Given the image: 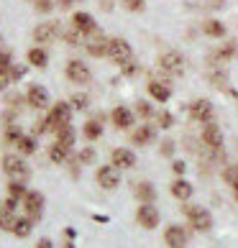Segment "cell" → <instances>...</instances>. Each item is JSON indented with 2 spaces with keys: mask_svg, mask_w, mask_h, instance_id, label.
I'll return each instance as SVG.
<instances>
[{
  "mask_svg": "<svg viewBox=\"0 0 238 248\" xmlns=\"http://www.w3.org/2000/svg\"><path fill=\"white\" fill-rule=\"evenodd\" d=\"M93 159H95V151H93V149H85V151L79 154V161H82V164H90Z\"/></svg>",
  "mask_w": 238,
  "mask_h": 248,
  "instance_id": "cell-45",
  "label": "cell"
},
{
  "mask_svg": "<svg viewBox=\"0 0 238 248\" xmlns=\"http://www.w3.org/2000/svg\"><path fill=\"white\" fill-rule=\"evenodd\" d=\"M100 8H105V11H111L113 5H111V0H103V3H100Z\"/></svg>",
  "mask_w": 238,
  "mask_h": 248,
  "instance_id": "cell-51",
  "label": "cell"
},
{
  "mask_svg": "<svg viewBox=\"0 0 238 248\" xmlns=\"http://www.w3.org/2000/svg\"><path fill=\"white\" fill-rule=\"evenodd\" d=\"M0 44H3V36H0Z\"/></svg>",
  "mask_w": 238,
  "mask_h": 248,
  "instance_id": "cell-54",
  "label": "cell"
},
{
  "mask_svg": "<svg viewBox=\"0 0 238 248\" xmlns=\"http://www.w3.org/2000/svg\"><path fill=\"white\" fill-rule=\"evenodd\" d=\"M0 207H3V205H0Z\"/></svg>",
  "mask_w": 238,
  "mask_h": 248,
  "instance_id": "cell-55",
  "label": "cell"
},
{
  "mask_svg": "<svg viewBox=\"0 0 238 248\" xmlns=\"http://www.w3.org/2000/svg\"><path fill=\"white\" fill-rule=\"evenodd\" d=\"M72 26H75V29H79L82 33H95V31H97L95 18L90 16V13H82V11L72 16Z\"/></svg>",
  "mask_w": 238,
  "mask_h": 248,
  "instance_id": "cell-18",
  "label": "cell"
},
{
  "mask_svg": "<svg viewBox=\"0 0 238 248\" xmlns=\"http://www.w3.org/2000/svg\"><path fill=\"white\" fill-rule=\"evenodd\" d=\"M149 95L157 100V103H167V100L172 97V90H169V85H164V82L151 79L149 82Z\"/></svg>",
  "mask_w": 238,
  "mask_h": 248,
  "instance_id": "cell-20",
  "label": "cell"
},
{
  "mask_svg": "<svg viewBox=\"0 0 238 248\" xmlns=\"http://www.w3.org/2000/svg\"><path fill=\"white\" fill-rule=\"evenodd\" d=\"M47 131H51V128H49V118H41V121L33 123V133H36V136H39V133H47Z\"/></svg>",
  "mask_w": 238,
  "mask_h": 248,
  "instance_id": "cell-42",
  "label": "cell"
},
{
  "mask_svg": "<svg viewBox=\"0 0 238 248\" xmlns=\"http://www.w3.org/2000/svg\"><path fill=\"white\" fill-rule=\"evenodd\" d=\"M23 210H26V215H29L33 223H36V220H41V215H44V197H41V192H29V195L23 197Z\"/></svg>",
  "mask_w": 238,
  "mask_h": 248,
  "instance_id": "cell-9",
  "label": "cell"
},
{
  "mask_svg": "<svg viewBox=\"0 0 238 248\" xmlns=\"http://www.w3.org/2000/svg\"><path fill=\"white\" fill-rule=\"evenodd\" d=\"M26 59H29V64H33V67H47V51H44L41 46H33V49H29V54H26Z\"/></svg>",
  "mask_w": 238,
  "mask_h": 248,
  "instance_id": "cell-27",
  "label": "cell"
},
{
  "mask_svg": "<svg viewBox=\"0 0 238 248\" xmlns=\"http://www.w3.org/2000/svg\"><path fill=\"white\" fill-rule=\"evenodd\" d=\"M8 85H11V77H8V72H0V93H3Z\"/></svg>",
  "mask_w": 238,
  "mask_h": 248,
  "instance_id": "cell-47",
  "label": "cell"
},
{
  "mask_svg": "<svg viewBox=\"0 0 238 248\" xmlns=\"http://www.w3.org/2000/svg\"><path fill=\"white\" fill-rule=\"evenodd\" d=\"M3 171L13 182H26V179L31 177V169L26 167V161L21 159V156H16V154H8L5 159H3Z\"/></svg>",
  "mask_w": 238,
  "mask_h": 248,
  "instance_id": "cell-2",
  "label": "cell"
},
{
  "mask_svg": "<svg viewBox=\"0 0 238 248\" xmlns=\"http://www.w3.org/2000/svg\"><path fill=\"white\" fill-rule=\"evenodd\" d=\"M203 143L207 146L210 151H221L223 149V131H221V125H215L213 121L205 123V128H203Z\"/></svg>",
  "mask_w": 238,
  "mask_h": 248,
  "instance_id": "cell-8",
  "label": "cell"
},
{
  "mask_svg": "<svg viewBox=\"0 0 238 248\" xmlns=\"http://www.w3.org/2000/svg\"><path fill=\"white\" fill-rule=\"evenodd\" d=\"M136 113H139L141 118H151V115H154V110H151L149 103H143V100H141V103H136Z\"/></svg>",
  "mask_w": 238,
  "mask_h": 248,
  "instance_id": "cell-39",
  "label": "cell"
},
{
  "mask_svg": "<svg viewBox=\"0 0 238 248\" xmlns=\"http://www.w3.org/2000/svg\"><path fill=\"white\" fill-rule=\"evenodd\" d=\"M136 197L141 200V205H154V200H157V189H154L151 182H139V185H136Z\"/></svg>",
  "mask_w": 238,
  "mask_h": 248,
  "instance_id": "cell-21",
  "label": "cell"
},
{
  "mask_svg": "<svg viewBox=\"0 0 238 248\" xmlns=\"http://www.w3.org/2000/svg\"><path fill=\"white\" fill-rule=\"evenodd\" d=\"M95 179H97V185L103 187V189H118V185H121V169L118 167H100L97 174H95Z\"/></svg>",
  "mask_w": 238,
  "mask_h": 248,
  "instance_id": "cell-6",
  "label": "cell"
},
{
  "mask_svg": "<svg viewBox=\"0 0 238 248\" xmlns=\"http://www.w3.org/2000/svg\"><path fill=\"white\" fill-rule=\"evenodd\" d=\"M233 192H236V197H238V187H236V189H233Z\"/></svg>",
  "mask_w": 238,
  "mask_h": 248,
  "instance_id": "cell-53",
  "label": "cell"
},
{
  "mask_svg": "<svg viewBox=\"0 0 238 248\" xmlns=\"http://www.w3.org/2000/svg\"><path fill=\"white\" fill-rule=\"evenodd\" d=\"M136 220H139V225L146 228V231H154V228L159 225L161 215H159V210L154 207V205H141L139 213H136Z\"/></svg>",
  "mask_w": 238,
  "mask_h": 248,
  "instance_id": "cell-10",
  "label": "cell"
},
{
  "mask_svg": "<svg viewBox=\"0 0 238 248\" xmlns=\"http://www.w3.org/2000/svg\"><path fill=\"white\" fill-rule=\"evenodd\" d=\"M159 69L172 75V77L185 75V57H182L179 51H164L159 57Z\"/></svg>",
  "mask_w": 238,
  "mask_h": 248,
  "instance_id": "cell-4",
  "label": "cell"
},
{
  "mask_svg": "<svg viewBox=\"0 0 238 248\" xmlns=\"http://www.w3.org/2000/svg\"><path fill=\"white\" fill-rule=\"evenodd\" d=\"M111 121H113V125L118 128V131H128V128L133 125V113H131L128 108L118 105L113 113H111Z\"/></svg>",
  "mask_w": 238,
  "mask_h": 248,
  "instance_id": "cell-15",
  "label": "cell"
},
{
  "mask_svg": "<svg viewBox=\"0 0 238 248\" xmlns=\"http://www.w3.org/2000/svg\"><path fill=\"white\" fill-rule=\"evenodd\" d=\"M172 154H175V143H172V141H164V143H161V156H172Z\"/></svg>",
  "mask_w": 238,
  "mask_h": 248,
  "instance_id": "cell-46",
  "label": "cell"
},
{
  "mask_svg": "<svg viewBox=\"0 0 238 248\" xmlns=\"http://www.w3.org/2000/svg\"><path fill=\"white\" fill-rule=\"evenodd\" d=\"M64 248H75V246H72V243H64Z\"/></svg>",
  "mask_w": 238,
  "mask_h": 248,
  "instance_id": "cell-52",
  "label": "cell"
},
{
  "mask_svg": "<svg viewBox=\"0 0 238 248\" xmlns=\"http://www.w3.org/2000/svg\"><path fill=\"white\" fill-rule=\"evenodd\" d=\"M18 149H21V154H26V156L33 154L36 151V139L33 136H23V139L18 141Z\"/></svg>",
  "mask_w": 238,
  "mask_h": 248,
  "instance_id": "cell-34",
  "label": "cell"
},
{
  "mask_svg": "<svg viewBox=\"0 0 238 248\" xmlns=\"http://www.w3.org/2000/svg\"><path fill=\"white\" fill-rule=\"evenodd\" d=\"M8 195L23 202V197L29 195V189H26V182H13V179H11V185H8Z\"/></svg>",
  "mask_w": 238,
  "mask_h": 248,
  "instance_id": "cell-31",
  "label": "cell"
},
{
  "mask_svg": "<svg viewBox=\"0 0 238 248\" xmlns=\"http://www.w3.org/2000/svg\"><path fill=\"white\" fill-rule=\"evenodd\" d=\"M31 231H33V220H31V217H23V220H18V223H16L13 235H16V238H29Z\"/></svg>",
  "mask_w": 238,
  "mask_h": 248,
  "instance_id": "cell-29",
  "label": "cell"
},
{
  "mask_svg": "<svg viewBox=\"0 0 238 248\" xmlns=\"http://www.w3.org/2000/svg\"><path fill=\"white\" fill-rule=\"evenodd\" d=\"M47 118H49V128L57 133L59 128H64V125L72 123V105H69V103H62V100H59L57 105H51V110H49Z\"/></svg>",
  "mask_w": 238,
  "mask_h": 248,
  "instance_id": "cell-3",
  "label": "cell"
},
{
  "mask_svg": "<svg viewBox=\"0 0 238 248\" xmlns=\"http://www.w3.org/2000/svg\"><path fill=\"white\" fill-rule=\"evenodd\" d=\"M210 82H213V85L215 87H225V75H223V72H215V75H210Z\"/></svg>",
  "mask_w": 238,
  "mask_h": 248,
  "instance_id": "cell-44",
  "label": "cell"
},
{
  "mask_svg": "<svg viewBox=\"0 0 238 248\" xmlns=\"http://www.w3.org/2000/svg\"><path fill=\"white\" fill-rule=\"evenodd\" d=\"M72 3H75V0H57V5L62 8V11H67V8H72Z\"/></svg>",
  "mask_w": 238,
  "mask_h": 248,
  "instance_id": "cell-49",
  "label": "cell"
},
{
  "mask_svg": "<svg viewBox=\"0 0 238 248\" xmlns=\"http://www.w3.org/2000/svg\"><path fill=\"white\" fill-rule=\"evenodd\" d=\"M57 143L72 151V146H75V128H72V125L59 128V131H57Z\"/></svg>",
  "mask_w": 238,
  "mask_h": 248,
  "instance_id": "cell-25",
  "label": "cell"
},
{
  "mask_svg": "<svg viewBox=\"0 0 238 248\" xmlns=\"http://www.w3.org/2000/svg\"><path fill=\"white\" fill-rule=\"evenodd\" d=\"M203 31L207 36H213V39H223V36H225V26L221 21H205L203 23Z\"/></svg>",
  "mask_w": 238,
  "mask_h": 248,
  "instance_id": "cell-28",
  "label": "cell"
},
{
  "mask_svg": "<svg viewBox=\"0 0 238 248\" xmlns=\"http://www.w3.org/2000/svg\"><path fill=\"white\" fill-rule=\"evenodd\" d=\"M172 169H175V174H179V177H182V174H185V161H175V164H172Z\"/></svg>",
  "mask_w": 238,
  "mask_h": 248,
  "instance_id": "cell-48",
  "label": "cell"
},
{
  "mask_svg": "<svg viewBox=\"0 0 238 248\" xmlns=\"http://www.w3.org/2000/svg\"><path fill=\"white\" fill-rule=\"evenodd\" d=\"M82 136H85L87 141H97L100 136H103V123H100L97 118L87 121V123H85V128H82Z\"/></svg>",
  "mask_w": 238,
  "mask_h": 248,
  "instance_id": "cell-24",
  "label": "cell"
},
{
  "mask_svg": "<svg viewBox=\"0 0 238 248\" xmlns=\"http://www.w3.org/2000/svg\"><path fill=\"white\" fill-rule=\"evenodd\" d=\"M121 69H123V75L133 77L136 72H139V64H136V59H128V62H123V64H121Z\"/></svg>",
  "mask_w": 238,
  "mask_h": 248,
  "instance_id": "cell-36",
  "label": "cell"
},
{
  "mask_svg": "<svg viewBox=\"0 0 238 248\" xmlns=\"http://www.w3.org/2000/svg\"><path fill=\"white\" fill-rule=\"evenodd\" d=\"M26 103L31 108H47L49 105V93L41 85H31L29 93H26Z\"/></svg>",
  "mask_w": 238,
  "mask_h": 248,
  "instance_id": "cell-16",
  "label": "cell"
},
{
  "mask_svg": "<svg viewBox=\"0 0 238 248\" xmlns=\"http://www.w3.org/2000/svg\"><path fill=\"white\" fill-rule=\"evenodd\" d=\"M111 164L118 167V169H133L136 167V154L131 149H113Z\"/></svg>",
  "mask_w": 238,
  "mask_h": 248,
  "instance_id": "cell-14",
  "label": "cell"
},
{
  "mask_svg": "<svg viewBox=\"0 0 238 248\" xmlns=\"http://www.w3.org/2000/svg\"><path fill=\"white\" fill-rule=\"evenodd\" d=\"M169 192H172V195H175L177 200L185 202V200L192 197V185H190L187 179H175V182L169 185Z\"/></svg>",
  "mask_w": 238,
  "mask_h": 248,
  "instance_id": "cell-22",
  "label": "cell"
},
{
  "mask_svg": "<svg viewBox=\"0 0 238 248\" xmlns=\"http://www.w3.org/2000/svg\"><path fill=\"white\" fill-rule=\"evenodd\" d=\"M154 139H157V128L154 125H139L133 131V136H131V141L136 146H146V143H151Z\"/></svg>",
  "mask_w": 238,
  "mask_h": 248,
  "instance_id": "cell-19",
  "label": "cell"
},
{
  "mask_svg": "<svg viewBox=\"0 0 238 248\" xmlns=\"http://www.w3.org/2000/svg\"><path fill=\"white\" fill-rule=\"evenodd\" d=\"M164 243L169 248H187V233L182 225H169L164 231Z\"/></svg>",
  "mask_w": 238,
  "mask_h": 248,
  "instance_id": "cell-13",
  "label": "cell"
},
{
  "mask_svg": "<svg viewBox=\"0 0 238 248\" xmlns=\"http://www.w3.org/2000/svg\"><path fill=\"white\" fill-rule=\"evenodd\" d=\"M223 179H225V185H231L233 189L238 187V164H228L223 169Z\"/></svg>",
  "mask_w": 238,
  "mask_h": 248,
  "instance_id": "cell-32",
  "label": "cell"
},
{
  "mask_svg": "<svg viewBox=\"0 0 238 248\" xmlns=\"http://www.w3.org/2000/svg\"><path fill=\"white\" fill-rule=\"evenodd\" d=\"M108 57H111L115 64H123L128 59H133V51H131V44L126 39H111V46H108Z\"/></svg>",
  "mask_w": 238,
  "mask_h": 248,
  "instance_id": "cell-7",
  "label": "cell"
},
{
  "mask_svg": "<svg viewBox=\"0 0 238 248\" xmlns=\"http://www.w3.org/2000/svg\"><path fill=\"white\" fill-rule=\"evenodd\" d=\"M87 103H90L87 95H75V97L69 100V105H72V108H77V110H85V108H87Z\"/></svg>",
  "mask_w": 238,
  "mask_h": 248,
  "instance_id": "cell-38",
  "label": "cell"
},
{
  "mask_svg": "<svg viewBox=\"0 0 238 248\" xmlns=\"http://www.w3.org/2000/svg\"><path fill=\"white\" fill-rule=\"evenodd\" d=\"M159 125L161 128H172V125H175V115L167 113V110H161V113H159Z\"/></svg>",
  "mask_w": 238,
  "mask_h": 248,
  "instance_id": "cell-37",
  "label": "cell"
},
{
  "mask_svg": "<svg viewBox=\"0 0 238 248\" xmlns=\"http://www.w3.org/2000/svg\"><path fill=\"white\" fill-rule=\"evenodd\" d=\"M182 213L187 215L190 225L195 228L197 233H207L210 228H213V215H210L205 207H200V205H187V207H182Z\"/></svg>",
  "mask_w": 238,
  "mask_h": 248,
  "instance_id": "cell-1",
  "label": "cell"
},
{
  "mask_svg": "<svg viewBox=\"0 0 238 248\" xmlns=\"http://www.w3.org/2000/svg\"><path fill=\"white\" fill-rule=\"evenodd\" d=\"M123 8L131 11V13H141L146 8V0H123Z\"/></svg>",
  "mask_w": 238,
  "mask_h": 248,
  "instance_id": "cell-35",
  "label": "cell"
},
{
  "mask_svg": "<svg viewBox=\"0 0 238 248\" xmlns=\"http://www.w3.org/2000/svg\"><path fill=\"white\" fill-rule=\"evenodd\" d=\"M18 223V217H16V210L11 207H0V231H8V233H13V228Z\"/></svg>",
  "mask_w": 238,
  "mask_h": 248,
  "instance_id": "cell-23",
  "label": "cell"
},
{
  "mask_svg": "<svg viewBox=\"0 0 238 248\" xmlns=\"http://www.w3.org/2000/svg\"><path fill=\"white\" fill-rule=\"evenodd\" d=\"M64 75H67L69 82H75V85H87L90 79H93V72H90L87 64H82L77 59H72L67 64V69H64Z\"/></svg>",
  "mask_w": 238,
  "mask_h": 248,
  "instance_id": "cell-5",
  "label": "cell"
},
{
  "mask_svg": "<svg viewBox=\"0 0 238 248\" xmlns=\"http://www.w3.org/2000/svg\"><path fill=\"white\" fill-rule=\"evenodd\" d=\"M23 75H26V67H16V64H13V67L8 69V77H11V82H13V79H21Z\"/></svg>",
  "mask_w": 238,
  "mask_h": 248,
  "instance_id": "cell-43",
  "label": "cell"
},
{
  "mask_svg": "<svg viewBox=\"0 0 238 248\" xmlns=\"http://www.w3.org/2000/svg\"><path fill=\"white\" fill-rule=\"evenodd\" d=\"M95 39L85 44V49L90 57H108V46H111V39H105V36H100L97 31L93 33Z\"/></svg>",
  "mask_w": 238,
  "mask_h": 248,
  "instance_id": "cell-17",
  "label": "cell"
},
{
  "mask_svg": "<svg viewBox=\"0 0 238 248\" xmlns=\"http://www.w3.org/2000/svg\"><path fill=\"white\" fill-rule=\"evenodd\" d=\"M190 118L197 123L213 121V105H210V100H195V103L190 105Z\"/></svg>",
  "mask_w": 238,
  "mask_h": 248,
  "instance_id": "cell-12",
  "label": "cell"
},
{
  "mask_svg": "<svg viewBox=\"0 0 238 248\" xmlns=\"http://www.w3.org/2000/svg\"><path fill=\"white\" fill-rule=\"evenodd\" d=\"M33 8H36L39 13H49V11H54V3H51V0H36Z\"/></svg>",
  "mask_w": 238,
  "mask_h": 248,
  "instance_id": "cell-41",
  "label": "cell"
},
{
  "mask_svg": "<svg viewBox=\"0 0 238 248\" xmlns=\"http://www.w3.org/2000/svg\"><path fill=\"white\" fill-rule=\"evenodd\" d=\"M36 248H54V246H51V241H49V238H41V241L36 243Z\"/></svg>",
  "mask_w": 238,
  "mask_h": 248,
  "instance_id": "cell-50",
  "label": "cell"
},
{
  "mask_svg": "<svg viewBox=\"0 0 238 248\" xmlns=\"http://www.w3.org/2000/svg\"><path fill=\"white\" fill-rule=\"evenodd\" d=\"M23 139V133H21V128L18 125H8V131H5V143L8 146H18V141Z\"/></svg>",
  "mask_w": 238,
  "mask_h": 248,
  "instance_id": "cell-33",
  "label": "cell"
},
{
  "mask_svg": "<svg viewBox=\"0 0 238 248\" xmlns=\"http://www.w3.org/2000/svg\"><path fill=\"white\" fill-rule=\"evenodd\" d=\"M57 36H62V29H59V23H54V21L41 23L33 29V41L36 44H49V41L57 39Z\"/></svg>",
  "mask_w": 238,
  "mask_h": 248,
  "instance_id": "cell-11",
  "label": "cell"
},
{
  "mask_svg": "<svg viewBox=\"0 0 238 248\" xmlns=\"http://www.w3.org/2000/svg\"><path fill=\"white\" fill-rule=\"evenodd\" d=\"M49 159H51L54 164H64V161L69 159V149H64V146L54 143V146H49Z\"/></svg>",
  "mask_w": 238,
  "mask_h": 248,
  "instance_id": "cell-30",
  "label": "cell"
},
{
  "mask_svg": "<svg viewBox=\"0 0 238 248\" xmlns=\"http://www.w3.org/2000/svg\"><path fill=\"white\" fill-rule=\"evenodd\" d=\"M13 67V59H11V54L8 51H0V72H8Z\"/></svg>",
  "mask_w": 238,
  "mask_h": 248,
  "instance_id": "cell-40",
  "label": "cell"
},
{
  "mask_svg": "<svg viewBox=\"0 0 238 248\" xmlns=\"http://www.w3.org/2000/svg\"><path fill=\"white\" fill-rule=\"evenodd\" d=\"M62 39L67 41L69 46H82V44H85V33L72 26V29H64V31H62Z\"/></svg>",
  "mask_w": 238,
  "mask_h": 248,
  "instance_id": "cell-26",
  "label": "cell"
}]
</instances>
